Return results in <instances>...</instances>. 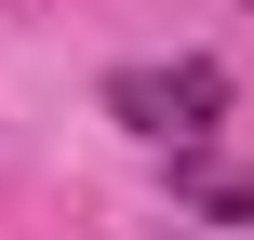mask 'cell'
I'll list each match as a JSON object with an SVG mask.
<instances>
[{
    "instance_id": "6da1fadb",
    "label": "cell",
    "mask_w": 254,
    "mask_h": 240,
    "mask_svg": "<svg viewBox=\"0 0 254 240\" xmlns=\"http://www.w3.org/2000/svg\"><path fill=\"white\" fill-rule=\"evenodd\" d=\"M214 107H228V80H214L201 53H174V67H121V80H107V120L147 134V147H201Z\"/></svg>"
},
{
    "instance_id": "7a4b0ae2",
    "label": "cell",
    "mask_w": 254,
    "mask_h": 240,
    "mask_svg": "<svg viewBox=\"0 0 254 240\" xmlns=\"http://www.w3.org/2000/svg\"><path fill=\"white\" fill-rule=\"evenodd\" d=\"M174 200H201L214 227H254V174H228V160H201V147H174Z\"/></svg>"
}]
</instances>
